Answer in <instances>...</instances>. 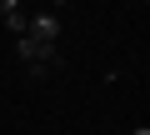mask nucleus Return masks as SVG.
I'll list each match as a JSON object with an SVG mask.
<instances>
[{
  "mask_svg": "<svg viewBox=\"0 0 150 135\" xmlns=\"http://www.w3.org/2000/svg\"><path fill=\"white\" fill-rule=\"evenodd\" d=\"M25 35L40 40V45H60V15H55V10H35V15H25Z\"/></svg>",
  "mask_w": 150,
  "mask_h": 135,
  "instance_id": "obj_1",
  "label": "nucleus"
},
{
  "mask_svg": "<svg viewBox=\"0 0 150 135\" xmlns=\"http://www.w3.org/2000/svg\"><path fill=\"white\" fill-rule=\"evenodd\" d=\"M135 135H150V125H135Z\"/></svg>",
  "mask_w": 150,
  "mask_h": 135,
  "instance_id": "obj_2",
  "label": "nucleus"
},
{
  "mask_svg": "<svg viewBox=\"0 0 150 135\" xmlns=\"http://www.w3.org/2000/svg\"><path fill=\"white\" fill-rule=\"evenodd\" d=\"M50 5H65V0H50Z\"/></svg>",
  "mask_w": 150,
  "mask_h": 135,
  "instance_id": "obj_3",
  "label": "nucleus"
}]
</instances>
